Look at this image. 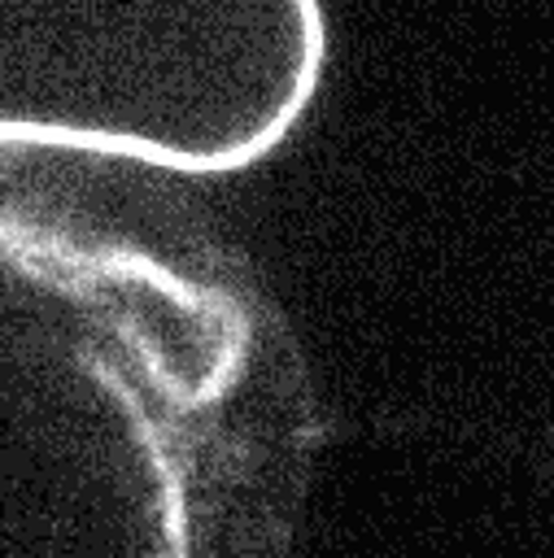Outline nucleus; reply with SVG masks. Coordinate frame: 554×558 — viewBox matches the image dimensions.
<instances>
[{
  "label": "nucleus",
  "mask_w": 554,
  "mask_h": 558,
  "mask_svg": "<svg viewBox=\"0 0 554 558\" xmlns=\"http://www.w3.org/2000/svg\"><path fill=\"white\" fill-rule=\"evenodd\" d=\"M301 340L188 201L0 153V558H292Z\"/></svg>",
  "instance_id": "obj_1"
},
{
  "label": "nucleus",
  "mask_w": 554,
  "mask_h": 558,
  "mask_svg": "<svg viewBox=\"0 0 554 558\" xmlns=\"http://www.w3.org/2000/svg\"><path fill=\"white\" fill-rule=\"evenodd\" d=\"M327 52L314 0L0 4V153L240 174L292 140Z\"/></svg>",
  "instance_id": "obj_2"
}]
</instances>
